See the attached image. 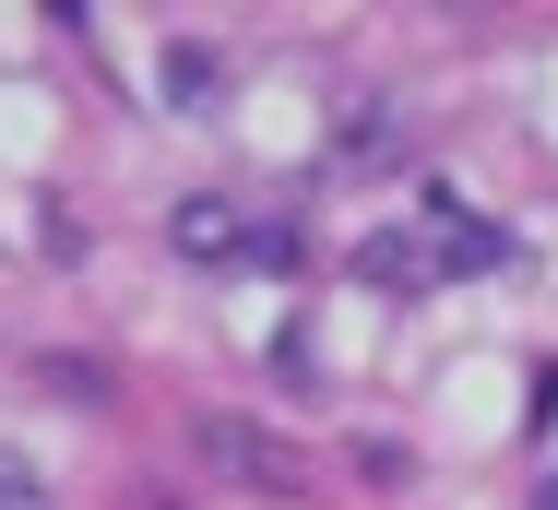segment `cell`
<instances>
[{"instance_id": "1", "label": "cell", "mask_w": 558, "mask_h": 510, "mask_svg": "<svg viewBox=\"0 0 558 510\" xmlns=\"http://www.w3.org/2000/svg\"><path fill=\"white\" fill-rule=\"evenodd\" d=\"M499 250H511V238H499L487 214H463V203H440V214H428V274H487Z\"/></svg>"}, {"instance_id": "2", "label": "cell", "mask_w": 558, "mask_h": 510, "mask_svg": "<svg viewBox=\"0 0 558 510\" xmlns=\"http://www.w3.org/2000/svg\"><path fill=\"white\" fill-rule=\"evenodd\" d=\"M203 451H215L226 475H250V487H286V451L262 427H238V415H203Z\"/></svg>"}, {"instance_id": "3", "label": "cell", "mask_w": 558, "mask_h": 510, "mask_svg": "<svg viewBox=\"0 0 558 510\" xmlns=\"http://www.w3.org/2000/svg\"><path fill=\"white\" fill-rule=\"evenodd\" d=\"M179 250L191 262H226V250H262V226H238L226 203H179Z\"/></svg>"}, {"instance_id": "4", "label": "cell", "mask_w": 558, "mask_h": 510, "mask_svg": "<svg viewBox=\"0 0 558 510\" xmlns=\"http://www.w3.org/2000/svg\"><path fill=\"white\" fill-rule=\"evenodd\" d=\"M356 274H368V286H428V238L380 226V238H356Z\"/></svg>"}, {"instance_id": "5", "label": "cell", "mask_w": 558, "mask_h": 510, "mask_svg": "<svg viewBox=\"0 0 558 510\" xmlns=\"http://www.w3.org/2000/svg\"><path fill=\"white\" fill-rule=\"evenodd\" d=\"M0 510H48V475H36L24 451H0Z\"/></svg>"}, {"instance_id": "6", "label": "cell", "mask_w": 558, "mask_h": 510, "mask_svg": "<svg viewBox=\"0 0 558 510\" xmlns=\"http://www.w3.org/2000/svg\"><path fill=\"white\" fill-rule=\"evenodd\" d=\"M167 96L203 107V96H215V60H203V48H179V60H167Z\"/></svg>"}, {"instance_id": "7", "label": "cell", "mask_w": 558, "mask_h": 510, "mask_svg": "<svg viewBox=\"0 0 558 510\" xmlns=\"http://www.w3.org/2000/svg\"><path fill=\"white\" fill-rule=\"evenodd\" d=\"M535 510H558V487H547V499H535Z\"/></svg>"}]
</instances>
